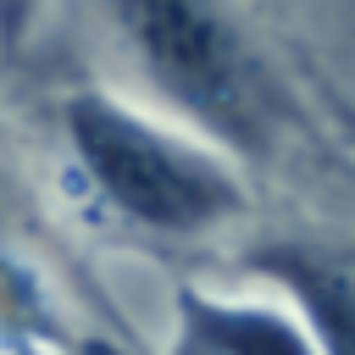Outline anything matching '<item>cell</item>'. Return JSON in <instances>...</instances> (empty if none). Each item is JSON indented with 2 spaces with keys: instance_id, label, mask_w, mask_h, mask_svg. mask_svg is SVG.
<instances>
[{
  "instance_id": "1",
  "label": "cell",
  "mask_w": 355,
  "mask_h": 355,
  "mask_svg": "<svg viewBox=\"0 0 355 355\" xmlns=\"http://www.w3.org/2000/svg\"><path fill=\"white\" fill-rule=\"evenodd\" d=\"M67 139L94 194L144 233L189 239L239 211V183L205 150L161 133L105 94H72Z\"/></svg>"
},
{
  "instance_id": "2",
  "label": "cell",
  "mask_w": 355,
  "mask_h": 355,
  "mask_svg": "<svg viewBox=\"0 0 355 355\" xmlns=\"http://www.w3.org/2000/svg\"><path fill=\"white\" fill-rule=\"evenodd\" d=\"M122 33L144 55V67L183 100L194 105L211 128L233 139H261L272 116V89L239 28L205 6H178V0H144V6H116Z\"/></svg>"
},
{
  "instance_id": "3",
  "label": "cell",
  "mask_w": 355,
  "mask_h": 355,
  "mask_svg": "<svg viewBox=\"0 0 355 355\" xmlns=\"http://www.w3.org/2000/svg\"><path fill=\"white\" fill-rule=\"evenodd\" d=\"M305 311L316 355H355V250L344 244H283L255 255Z\"/></svg>"
},
{
  "instance_id": "4",
  "label": "cell",
  "mask_w": 355,
  "mask_h": 355,
  "mask_svg": "<svg viewBox=\"0 0 355 355\" xmlns=\"http://www.w3.org/2000/svg\"><path fill=\"white\" fill-rule=\"evenodd\" d=\"M172 355H316V344L294 322H283L277 311L183 294Z\"/></svg>"
}]
</instances>
